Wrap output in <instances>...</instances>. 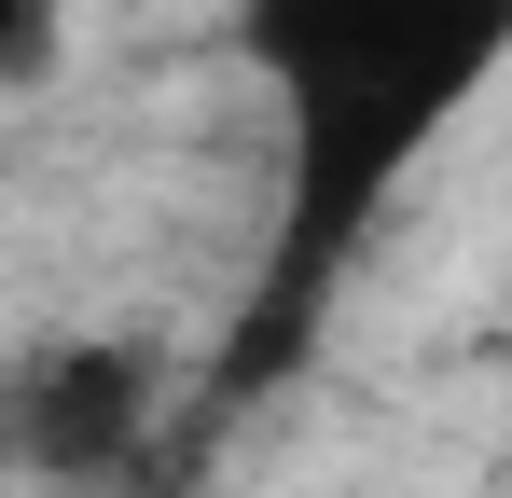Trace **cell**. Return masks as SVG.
Returning a JSON list of instances; mask_svg holds the SVG:
<instances>
[{"label": "cell", "mask_w": 512, "mask_h": 498, "mask_svg": "<svg viewBox=\"0 0 512 498\" xmlns=\"http://www.w3.org/2000/svg\"><path fill=\"white\" fill-rule=\"evenodd\" d=\"M499 14L512 0H263L250 14V42L277 56L319 139V222H360L374 180L443 125V97H471Z\"/></svg>", "instance_id": "obj_1"}, {"label": "cell", "mask_w": 512, "mask_h": 498, "mask_svg": "<svg viewBox=\"0 0 512 498\" xmlns=\"http://www.w3.org/2000/svg\"><path fill=\"white\" fill-rule=\"evenodd\" d=\"M56 70H70V0H0V83L28 97Z\"/></svg>", "instance_id": "obj_3"}, {"label": "cell", "mask_w": 512, "mask_h": 498, "mask_svg": "<svg viewBox=\"0 0 512 498\" xmlns=\"http://www.w3.org/2000/svg\"><path fill=\"white\" fill-rule=\"evenodd\" d=\"M139 429H153V346H42L14 388H0V443H14V471H42V485H111L125 457H139Z\"/></svg>", "instance_id": "obj_2"}]
</instances>
